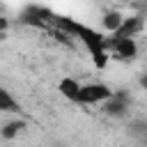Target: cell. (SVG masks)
Wrapping results in <instances>:
<instances>
[{
  "label": "cell",
  "instance_id": "6da1fadb",
  "mask_svg": "<svg viewBox=\"0 0 147 147\" xmlns=\"http://www.w3.org/2000/svg\"><path fill=\"white\" fill-rule=\"evenodd\" d=\"M53 23L60 28V32L71 34V37L83 41V46L87 48V53L92 57V64L96 69H106L108 67L110 53L106 51V34L101 30H94V28L83 25V23H78L74 18H67V16H53Z\"/></svg>",
  "mask_w": 147,
  "mask_h": 147
},
{
  "label": "cell",
  "instance_id": "7a4b0ae2",
  "mask_svg": "<svg viewBox=\"0 0 147 147\" xmlns=\"http://www.w3.org/2000/svg\"><path fill=\"white\" fill-rule=\"evenodd\" d=\"M110 96H113V90L108 85H103V83H85L80 87V94H78L76 103H80V106H96V103H101L103 106Z\"/></svg>",
  "mask_w": 147,
  "mask_h": 147
},
{
  "label": "cell",
  "instance_id": "3957f363",
  "mask_svg": "<svg viewBox=\"0 0 147 147\" xmlns=\"http://www.w3.org/2000/svg\"><path fill=\"white\" fill-rule=\"evenodd\" d=\"M23 25H32V28H44L46 21H53V11L46 9V7H39V5H28L23 11H21V18H18Z\"/></svg>",
  "mask_w": 147,
  "mask_h": 147
},
{
  "label": "cell",
  "instance_id": "277c9868",
  "mask_svg": "<svg viewBox=\"0 0 147 147\" xmlns=\"http://www.w3.org/2000/svg\"><path fill=\"white\" fill-rule=\"evenodd\" d=\"M129 106H131V99L124 94V90H117L113 92V96L101 106V110L108 115V117H124L129 113Z\"/></svg>",
  "mask_w": 147,
  "mask_h": 147
},
{
  "label": "cell",
  "instance_id": "5b68a950",
  "mask_svg": "<svg viewBox=\"0 0 147 147\" xmlns=\"http://www.w3.org/2000/svg\"><path fill=\"white\" fill-rule=\"evenodd\" d=\"M142 28H145V16H140V14H131V16H124L119 30H117L113 37H119V39H133L138 32H142Z\"/></svg>",
  "mask_w": 147,
  "mask_h": 147
},
{
  "label": "cell",
  "instance_id": "8992f818",
  "mask_svg": "<svg viewBox=\"0 0 147 147\" xmlns=\"http://www.w3.org/2000/svg\"><path fill=\"white\" fill-rule=\"evenodd\" d=\"M80 83L74 78V76H64V78H60V83H57V92L67 99V101H74L76 103V99H78V94H80Z\"/></svg>",
  "mask_w": 147,
  "mask_h": 147
},
{
  "label": "cell",
  "instance_id": "52a82bcc",
  "mask_svg": "<svg viewBox=\"0 0 147 147\" xmlns=\"http://www.w3.org/2000/svg\"><path fill=\"white\" fill-rule=\"evenodd\" d=\"M25 129V119H9L0 126V138L2 140H14L18 138V133Z\"/></svg>",
  "mask_w": 147,
  "mask_h": 147
},
{
  "label": "cell",
  "instance_id": "ba28073f",
  "mask_svg": "<svg viewBox=\"0 0 147 147\" xmlns=\"http://www.w3.org/2000/svg\"><path fill=\"white\" fill-rule=\"evenodd\" d=\"M122 21H124V16H122L117 9H110V11H106V14L101 16V25H103V30L110 32V34H115V32L119 30Z\"/></svg>",
  "mask_w": 147,
  "mask_h": 147
},
{
  "label": "cell",
  "instance_id": "9c48e42d",
  "mask_svg": "<svg viewBox=\"0 0 147 147\" xmlns=\"http://www.w3.org/2000/svg\"><path fill=\"white\" fill-rule=\"evenodd\" d=\"M0 113H21L18 101L14 99V94L5 87H0Z\"/></svg>",
  "mask_w": 147,
  "mask_h": 147
},
{
  "label": "cell",
  "instance_id": "30bf717a",
  "mask_svg": "<svg viewBox=\"0 0 147 147\" xmlns=\"http://www.w3.org/2000/svg\"><path fill=\"white\" fill-rule=\"evenodd\" d=\"M9 28V18L7 16H0V37H5V30Z\"/></svg>",
  "mask_w": 147,
  "mask_h": 147
},
{
  "label": "cell",
  "instance_id": "8fae6325",
  "mask_svg": "<svg viewBox=\"0 0 147 147\" xmlns=\"http://www.w3.org/2000/svg\"><path fill=\"white\" fill-rule=\"evenodd\" d=\"M138 85H140V87H142V90L147 92V74H142V76L138 78Z\"/></svg>",
  "mask_w": 147,
  "mask_h": 147
}]
</instances>
